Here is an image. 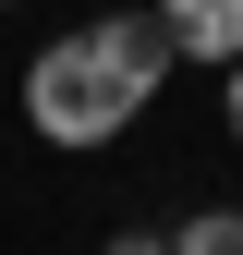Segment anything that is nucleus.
<instances>
[{"label":"nucleus","instance_id":"f257e3e1","mask_svg":"<svg viewBox=\"0 0 243 255\" xmlns=\"http://www.w3.org/2000/svg\"><path fill=\"white\" fill-rule=\"evenodd\" d=\"M134 110H146V85L122 73L85 24H73V37H49L37 61H24V122H37L49 146H110Z\"/></svg>","mask_w":243,"mask_h":255},{"label":"nucleus","instance_id":"f03ea898","mask_svg":"<svg viewBox=\"0 0 243 255\" xmlns=\"http://www.w3.org/2000/svg\"><path fill=\"white\" fill-rule=\"evenodd\" d=\"M85 37H98V49L122 61V73L146 85V98H158V73L182 61V49H170V24H158V0H146V12H98V24H85Z\"/></svg>","mask_w":243,"mask_h":255},{"label":"nucleus","instance_id":"7ed1b4c3","mask_svg":"<svg viewBox=\"0 0 243 255\" xmlns=\"http://www.w3.org/2000/svg\"><path fill=\"white\" fill-rule=\"evenodd\" d=\"M158 24H170V49L182 61H243V0H158Z\"/></svg>","mask_w":243,"mask_h":255},{"label":"nucleus","instance_id":"20e7f679","mask_svg":"<svg viewBox=\"0 0 243 255\" xmlns=\"http://www.w3.org/2000/svg\"><path fill=\"white\" fill-rule=\"evenodd\" d=\"M170 255H243V207H195L170 231Z\"/></svg>","mask_w":243,"mask_h":255},{"label":"nucleus","instance_id":"39448f33","mask_svg":"<svg viewBox=\"0 0 243 255\" xmlns=\"http://www.w3.org/2000/svg\"><path fill=\"white\" fill-rule=\"evenodd\" d=\"M110 255H170V231H110Z\"/></svg>","mask_w":243,"mask_h":255},{"label":"nucleus","instance_id":"423d86ee","mask_svg":"<svg viewBox=\"0 0 243 255\" xmlns=\"http://www.w3.org/2000/svg\"><path fill=\"white\" fill-rule=\"evenodd\" d=\"M219 122H231V134H243V61H231V73H219Z\"/></svg>","mask_w":243,"mask_h":255},{"label":"nucleus","instance_id":"0eeeda50","mask_svg":"<svg viewBox=\"0 0 243 255\" xmlns=\"http://www.w3.org/2000/svg\"><path fill=\"white\" fill-rule=\"evenodd\" d=\"M0 12H12V0H0Z\"/></svg>","mask_w":243,"mask_h":255}]
</instances>
